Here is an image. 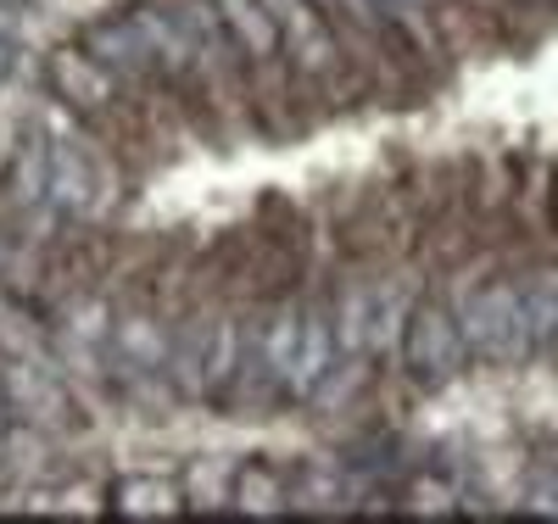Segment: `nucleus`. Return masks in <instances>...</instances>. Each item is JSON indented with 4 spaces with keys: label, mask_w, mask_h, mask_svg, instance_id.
<instances>
[{
    "label": "nucleus",
    "mask_w": 558,
    "mask_h": 524,
    "mask_svg": "<svg viewBox=\"0 0 558 524\" xmlns=\"http://www.w3.org/2000/svg\"><path fill=\"white\" fill-rule=\"evenodd\" d=\"M229 491H235V468H207V463H196L191 486H184V502H196V508H229Z\"/></svg>",
    "instance_id": "obj_20"
},
{
    "label": "nucleus",
    "mask_w": 558,
    "mask_h": 524,
    "mask_svg": "<svg viewBox=\"0 0 558 524\" xmlns=\"http://www.w3.org/2000/svg\"><path fill=\"white\" fill-rule=\"evenodd\" d=\"M525 513L558 519V480H553V468H536V480L525 486Z\"/></svg>",
    "instance_id": "obj_21"
},
{
    "label": "nucleus",
    "mask_w": 558,
    "mask_h": 524,
    "mask_svg": "<svg viewBox=\"0 0 558 524\" xmlns=\"http://www.w3.org/2000/svg\"><path fill=\"white\" fill-rule=\"evenodd\" d=\"M213 324L218 318H184L173 329V352H168V397L173 402H207V346H213Z\"/></svg>",
    "instance_id": "obj_9"
},
{
    "label": "nucleus",
    "mask_w": 558,
    "mask_h": 524,
    "mask_svg": "<svg viewBox=\"0 0 558 524\" xmlns=\"http://www.w3.org/2000/svg\"><path fill=\"white\" fill-rule=\"evenodd\" d=\"M452 318H458V336L470 346L475 363H497V368H525L536 363V341H531V318H525V291L520 279H470L458 273L452 279V296H447Z\"/></svg>",
    "instance_id": "obj_1"
},
{
    "label": "nucleus",
    "mask_w": 558,
    "mask_h": 524,
    "mask_svg": "<svg viewBox=\"0 0 558 524\" xmlns=\"http://www.w3.org/2000/svg\"><path fill=\"white\" fill-rule=\"evenodd\" d=\"M341 357H368V324H375V284H347L330 307Z\"/></svg>",
    "instance_id": "obj_14"
},
{
    "label": "nucleus",
    "mask_w": 558,
    "mask_h": 524,
    "mask_svg": "<svg viewBox=\"0 0 558 524\" xmlns=\"http://www.w3.org/2000/svg\"><path fill=\"white\" fill-rule=\"evenodd\" d=\"M347 497H352L347 474L330 468V463H313L307 480H296V502L302 508H347Z\"/></svg>",
    "instance_id": "obj_19"
},
{
    "label": "nucleus",
    "mask_w": 558,
    "mask_h": 524,
    "mask_svg": "<svg viewBox=\"0 0 558 524\" xmlns=\"http://www.w3.org/2000/svg\"><path fill=\"white\" fill-rule=\"evenodd\" d=\"M547 468H553V480H558V452H553V463H547Z\"/></svg>",
    "instance_id": "obj_24"
},
{
    "label": "nucleus",
    "mask_w": 558,
    "mask_h": 524,
    "mask_svg": "<svg viewBox=\"0 0 558 524\" xmlns=\"http://www.w3.org/2000/svg\"><path fill=\"white\" fill-rule=\"evenodd\" d=\"M229 508H241V513H279V508H291V491H286V480H279L268 463H235V491H229Z\"/></svg>",
    "instance_id": "obj_15"
},
{
    "label": "nucleus",
    "mask_w": 558,
    "mask_h": 524,
    "mask_svg": "<svg viewBox=\"0 0 558 524\" xmlns=\"http://www.w3.org/2000/svg\"><path fill=\"white\" fill-rule=\"evenodd\" d=\"M279 23V57L291 62V73L302 84H336L347 73V51H341V34L330 28L313 0H263Z\"/></svg>",
    "instance_id": "obj_2"
},
{
    "label": "nucleus",
    "mask_w": 558,
    "mask_h": 524,
    "mask_svg": "<svg viewBox=\"0 0 558 524\" xmlns=\"http://www.w3.org/2000/svg\"><path fill=\"white\" fill-rule=\"evenodd\" d=\"M241 363H246V318L223 313L213 324V346H207V402H223L235 397V379H241Z\"/></svg>",
    "instance_id": "obj_11"
},
{
    "label": "nucleus",
    "mask_w": 558,
    "mask_h": 524,
    "mask_svg": "<svg viewBox=\"0 0 558 524\" xmlns=\"http://www.w3.org/2000/svg\"><path fill=\"white\" fill-rule=\"evenodd\" d=\"M107 346H112L118 379L123 374H162L168 352H173V329L157 313H123V318H112V341Z\"/></svg>",
    "instance_id": "obj_7"
},
{
    "label": "nucleus",
    "mask_w": 558,
    "mask_h": 524,
    "mask_svg": "<svg viewBox=\"0 0 558 524\" xmlns=\"http://www.w3.org/2000/svg\"><path fill=\"white\" fill-rule=\"evenodd\" d=\"M112 341V313L101 307V302H84V307H73L68 318H62V352L68 357H89V352H101Z\"/></svg>",
    "instance_id": "obj_18"
},
{
    "label": "nucleus",
    "mask_w": 558,
    "mask_h": 524,
    "mask_svg": "<svg viewBox=\"0 0 558 524\" xmlns=\"http://www.w3.org/2000/svg\"><path fill=\"white\" fill-rule=\"evenodd\" d=\"M101 168H96V157H89V146L84 139H73V134H62V139H51V179H45V202H51L62 218H89L101 207Z\"/></svg>",
    "instance_id": "obj_5"
},
{
    "label": "nucleus",
    "mask_w": 558,
    "mask_h": 524,
    "mask_svg": "<svg viewBox=\"0 0 558 524\" xmlns=\"http://www.w3.org/2000/svg\"><path fill=\"white\" fill-rule=\"evenodd\" d=\"M413 302L397 279L375 284V324H368V357H386L391 346H402V324H408Z\"/></svg>",
    "instance_id": "obj_16"
},
{
    "label": "nucleus",
    "mask_w": 558,
    "mask_h": 524,
    "mask_svg": "<svg viewBox=\"0 0 558 524\" xmlns=\"http://www.w3.org/2000/svg\"><path fill=\"white\" fill-rule=\"evenodd\" d=\"M336 363H341V341H336L330 313H313V307H307V318H302V346H296L291 386H286V402H313Z\"/></svg>",
    "instance_id": "obj_8"
},
{
    "label": "nucleus",
    "mask_w": 558,
    "mask_h": 524,
    "mask_svg": "<svg viewBox=\"0 0 558 524\" xmlns=\"http://www.w3.org/2000/svg\"><path fill=\"white\" fill-rule=\"evenodd\" d=\"M45 84H51V95L78 112V118H107L123 107V78L96 62L84 51V45H62V51H51V62H45Z\"/></svg>",
    "instance_id": "obj_4"
},
{
    "label": "nucleus",
    "mask_w": 558,
    "mask_h": 524,
    "mask_svg": "<svg viewBox=\"0 0 558 524\" xmlns=\"http://www.w3.org/2000/svg\"><path fill=\"white\" fill-rule=\"evenodd\" d=\"M520 291H525V318H531L536 363L542 357H558V268H536Z\"/></svg>",
    "instance_id": "obj_12"
},
{
    "label": "nucleus",
    "mask_w": 558,
    "mask_h": 524,
    "mask_svg": "<svg viewBox=\"0 0 558 524\" xmlns=\"http://www.w3.org/2000/svg\"><path fill=\"white\" fill-rule=\"evenodd\" d=\"M112 508L134 513V519H157V513H179L184 508V486L162 480V474H129L112 486Z\"/></svg>",
    "instance_id": "obj_13"
},
{
    "label": "nucleus",
    "mask_w": 558,
    "mask_h": 524,
    "mask_svg": "<svg viewBox=\"0 0 558 524\" xmlns=\"http://www.w3.org/2000/svg\"><path fill=\"white\" fill-rule=\"evenodd\" d=\"M402 368L418 379V386H447V379L470 363V346H463L458 336V318L447 302L425 296V302H413L408 324H402V346H397Z\"/></svg>",
    "instance_id": "obj_3"
},
{
    "label": "nucleus",
    "mask_w": 558,
    "mask_h": 524,
    "mask_svg": "<svg viewBox=\"0 0 558 524\" xmlns=\"http://www.w3.org/2000/svg\"><path fill=\"white\" fill-rule=\"evenodd\" d=\"M218 12H223L229 39L241 45V57L252 68H268L279 57V23H274V12L263 7V0H218Z\"/></svg>",
    "instance_id": "obj_10"
},
{
    "label": "nucleus",
    "mask_w": 558,
    "mask_h": 524,
    "mask_svg": "<svg viewBox=\"0 0 558 524\" xmlns=\"http://www.w3.org/2000/svg\"><path fill=\"white\" fill-rule=\"evenodd\" d=\"M436 0H380V12L391 17V28L413 45L418 57H436L441 51V34H436Z\"/></svg>",
    "instance_id": "obj_17"
},
{
    "label": "nucleus",
    "mask_w": 558,
    "mask_h": 524,
    "mask_svg": "<svg viewBox=\"0 0 558 524\" xmlns=\"http://www.w3.org/2000/svg\"><path fill=\"white\" fill-rule=\"evenodd\" d=\"M78 45L96 62H107L123 84H146L157 73V57H151V45L146 34H140V23L129 12H112V17H96V23H84L78 28Z\"/></svg>",
    "instance_id": "obj_6"
},
{
    "label": "nucleus",
    "mask_w": 558,
    "mask_h": 524,
    "mask_svg": "<svg viewBox=\"0 0 558 524\" xmlns=\"http://www.w3.org/2000/svg\"><path fill=\"white\" fill-rule=\"evenodd\" d=\"M7 73H12V34L0 28V84H7Z\"/></svg>",
    "instance_id": "obj_23"
},
{
    "label": "nucleus",
    "mask_w": 558,
    "mask_h": 524,
    "mask_svg": "<svg viewBox=\"0 0 558 524\" xmlns=\"http://www.w3.org/2000/svg\"><path fill=\"white\" fill-rule=\"evenodd\" d=\"M408 502H413V508H425V513H430V508L447 513V508H452V491H447L441 480H418V486L408 491Z\"/></svg>",
    "instance_id": "obj_22"
}]
</instances>
